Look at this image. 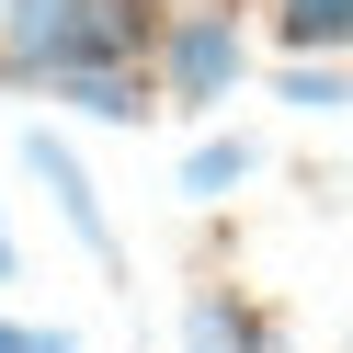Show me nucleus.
<instances>
[{
  "instance_id": "obj_1",
  "label": "nucleus",
  "mask_w": 353,
  "mask_h": 353,
  "mask_svg": "<svg viewBox=\"0 0 353 353\" xmlns=\"http://www.w3.org/2000/svg\"><path fill=\"white\" fill-rule=\"evenodd\" d=\"M239 69H251V34H239V12H216V0H194L183 23L160 34V103H183V114L228 103Z\"/></svg>"
},
{
  "instance_id": "obj_2",
  "label": "nucleus",
  "mask_w": 353,
  "mask_h": 353,
  "mask_svg": "<svg viewBox=\"0 0 353 353\" xmlns=\"http://www.w3.org/2000/svg\"><path fill=\"white\" fill-rule=\"evenodd\" d=\"M23 171H34L46 194H57V216H69V239H80V251H92L103 274H125V239H114V216H103L92 171L69 160V137H57V125H23Z\"/></svg>"
},
{
  "instance_id": "obj_3",
  "label": "nucleus",
  "mask_w": 353,
  "mask_h": 353,
  "mask_svg": "<svg viewBox=\"0 0 353 353\" xmlns=\"http://www.w3.org/2000/svg\"><path fill=\"white\" fill-rule=\"evenodd\" d=\"M34 92H57L69 114H92V125H148V114H160V80H148L137 57H69V69H46Z\"/></svg>"
},
{
  "instance_id": "obj_4",
  "label": "nucleus",
  "mask_w": 353,
  "mask_h": 353,
  "mask_svg": "<svg viewBox=\"0 0 353 353\" xmlns=\"http://www.w3.org/2000/svg\"><path fill=\"white\" fill-rule=\"evenodd\" d=\"M69 12H80V0H0V80H46Z\"/></svg>"
},
{
  "instance_id": "obj_5",
  "label": "nucleus",
  "mask_w": 353,
  "mask_h": 353,
  "mask_svg": "<svg viewBox=\"0 0 353 353\" xmlns=\"http://www.w3.org/2000/svg\"><path fill=\"white\" fill-rule=\"evenodd\" d=\"M274 330H262V307H239L228 285H194L183 296V353H262Z\"/></svg>"
},
{
  "instance_id": "obj_6",
  "label": "nucleus",
  "mask_w": 353,
  "mask_h": 353,
  "mask_svg": "<svg viewBox=\"0 0 353 353\" xmlns=\"http://www.w3.org/2000/svg\"><path fill=\"white\" fill-rule=\"evenodd\" d=\"M274 34H285V57H342L353 46V0H274Z\"/></svg>"
},
{
  "instance_id": "obj_7",
  "label": "nucleus",
  "mask_w": 353,
  "mask_h": 353,
  "mask_svg": "<svg viewBox=\"0 0 353 353\" xmlns=\"http://www.w3.org/2000/svg\"><path fill=\"white\" fill-rule=\"evenodd\" d=\"M251 171H262V148H251V137H205V148L183 160V194H194V205H216V194H239Z\"/></svg>"
},
{
  "instance_id": "obj_8",
  "label": "nucleus",
  "mask_w": 353,
  "mask_h": 353,
  "mask_svg": "<svg viewBox=\"0 0 353 353\" xmlns=\"http://www.w3.org/2000/svg\"><path fill=\"white\" fill-rule=\"evenodd\" d=\"M274 92L296 103V114H342V103H353V69H342V57H285Z\"/></svg>"
},
{
  "instance_id": "obj_9",
  "label": "nucleus",
  "mask_w": 353,
  "mask_h": 353,
  "mask_svg": "<svg viewBox=\"0 0 353 353\" xmlns=\"http://www.w3.org/2000/svg\"><path fill=\"white\" fill-rule=\"evenodd\" d=\"M0 353H80V330H34V319H0Z\"/></svg>"
},
{
  "instance_id": "obj_10",
  "label": "nucleus",
  "mask_w": 353,
  "mask_h": 353,
  "mask_svg": "<svg viewBox=\"0 0 353 353\" xmlns=\"http://www.w3.org/2000/svg\"><path fill=\"white\" fill-rule=\"evenodd\" d=\"M12 262H23V251H12V216H0V285H12Z\"/></svg>"
},
{
  "instance_id": "obj_11",
  "label": "nucleus",
  "mask_w": 353,
  "mask_h": 353,
  "mask_svg": "<svg viewBox=\"0 0 353 353\" xmlns=\"http://www.w3.org/2000/svg\"><path fill=\"white\" fill-rule=\"evenodd\" d=\"M262 353H285V342H262Z\"/></svg>"
}]
</instances>
